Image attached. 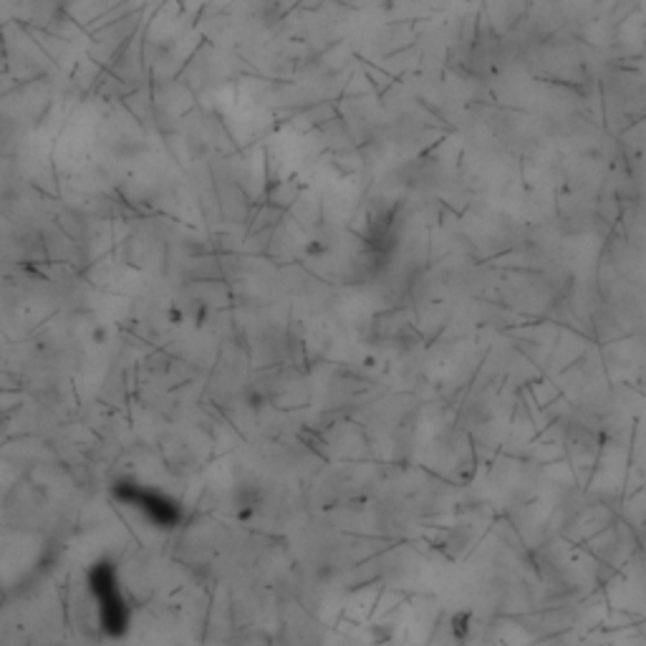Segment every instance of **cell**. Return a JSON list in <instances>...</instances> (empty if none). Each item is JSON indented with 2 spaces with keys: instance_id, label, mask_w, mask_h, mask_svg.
<instances>
[{
  "instance_id": "1",
  "label": "cell",
  "mask_w": 646,
  "mask_h": 646,
  "mask_svg": "<svg viewBox=\"0 0 646 646\" xmlns=\"http://www.w3.org/2000/svg\"><path fill=\"white\" fill-rule=\"evenodd\" d=\"M92 591L99 599V612L104 618L106 632H119L127 622V608L117 594V583L112 579L109 569H96L92 579Z\"/></svg>"
}]
</instances>
